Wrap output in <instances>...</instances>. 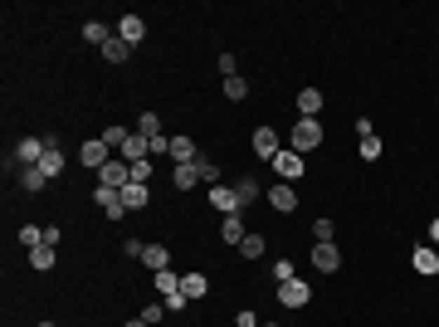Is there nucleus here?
<instances>
[{
  "instance_id": "obj_1",
  "label": "nucleus",
  "mask_w": 439,
  "mask_h": 327,
  "mask_svg": "<svg viewBox=\"0 0 439 327\" xmlns=\"http://www.w3.org/2000/svg\"><path fill=\"white\" fill-rule=\"evenodd\" d=\"M288 147H293L298 156L313 152V147H323V122H318V117H298L293 132H288Z\"/></svg>"
},
{
  "instance_id": "obj_2",
  "label": "nucleus",
  "mask_w": 439,
  "mask_h": 327,
  "mask_svg": "<svg viewBox=\"0 0 439 327\" xmlns=\"http://www.w3.org/2000/svg\"><path fill=\"white\" fill-rule=\"evenodd\" d=\"M205 166H210V156H196V161L176 166V171H171V186H176V191H191V186H201V181H205Z\"/></svg>"
},
{
  "instance_id": "obj_3",
  "label": "nucleus",
  "mask_w": 439,
  "mask_h": 327,
  "mask_svg": "<svg viewBox=\"0 0 439 327\" xmlns=\"http://www.w3.org/2000/svg\"><path fill=\"white\" fill-rule=\"evenodd\" d=\"M79 156H83V166H88V171H103V166H108V161H112V156H117V152H112V147H108V142H103V137H88Z\"/></svg>"
},
{
  "instance_id": "obj_4",
  "label": "nucleus",
  "mask_w": 439,
  "mask_h": 327,
  "mask_svg": "<svg viewBox=\"0 0 439 327\" xmlns=\"http://www.w3.org/2000/svg\"><path fill=\"white\" fill-rule=\"evenodd\" d=\"M278 152H283L278 132H273V127H254V156H259V161H273Z\"/></svg>"
},
{
  "instance_id": "obj_5",
  "label": "nucleus",
  "mask_w": 439,
  "mask_h": 327,
  "mask_svg": "<svg viewBox=\"0 0 439 327\" xmlns=\"http://www.w3.org/2000/svg\"><path fill=\"white\" fill-rule=\"evenodd\" d=\"M44 152H49V142H44V137H20L15 161H20V166H39V161H44Z\"/></svg>"
},
{
  "instance_id": "obj_6",
  "label": "nucleus",
  "mask_w": 439,
  "mask_h": 327,
  "mask_svg": "<svg viewBox=\"0 0 439 327\" xmlns=\"http://www.w3.org/2000/svg\"><path fill=\"white\" fill-rule=\"evenodd\" d=\"M269 166L278 171V181H298V176H303V156H298L293 147H283V152H278V156H273Z\"/></svg>"
},
{
  "instance_id": "obj_7",
  "label": "nucleus",
  "mask_w": 439,
  "mask_h": 327,
  "mask_svg": "<svg viewBox=\"0 0 439 327\" xmlns=\"http://www.w3.org/2000/svg\"><path fill=\"white\" fill-rule=\"evenodd\" d=\"M308 298H313V288H308L303 279H288V283H278V303H283V308H308Z\"/></svg>"
},
{
  "instance_id": "obj_8",
  "label": "nucleus",
  "mask_w": 439,
  "mask_h": 327,
  "mask_svg": "<svg viewBox=\"0 0 439 327\" xmlns=\"http://www.w3.org/2000/svg\"><path fill=\"white\" fill-rule=\"evenodd\" d=\"M117 39H122L127 49L142 44V39H147V20H142V15H122V20H117Z\"/></svg>"
},
{
  "instance_id": "obj_9",
  "label": "nucleus",
  "mask_w": 439,
  "mask_h": 327,
  "mask_svg": "<svg viewBox=\"0 0 439 327\" xmlns=\"http://www.w3.org/2000/svg\"><path fill=\"white\" fill-rule=\"evenodd\" d=\"M127 181H132V166H127V161H122V156H112L108 166H103V171H98V186H117V191H122V186H127Z\"/></svg>"
},
{
  "instance_id": "obj_10",
  "label": "nucleus",
  "mask_w": 439,
  "mask_h": 327,
  "mask_svg": "<svg viewBox=\"0 0 439 327\" xmlns=\"http://www.w3.org/2000/svg\"><path fill=\"white\" fill-rule=\"evenodd\" d=\"M44 142H49V152H44V161H39V171H44V176H49V181H54V176H59V171H64V142H59V137H54V132H49V137H44Z\"/></svg>"
},
{
  "instance_id": "obj_11",
  "label": "nucleus",
  "mask_w": 439,
  "mask_h": 327,
  "mask_svg": "<svg viewBox=\"0 0 439 327\" xmlns=\"http://www.w3.org/2000/svg\"><path fill=\"white\" fill-rule=\"evenodd\" d=\"M98 206H103V215H108V220H122V215H127V201H122V191H117V186H98Z\"/></svg>"
},
{
  "instance_id": "obj_12",
  "label": "nucleus",
  "mask_w": 439,
  "mask_h": 327,
  "mask_svg": "<svg viewBox=\"0 0 439 327\" xmlns=\"http://www.w3.org/2000/svg\"><path fill=\"white\" fill-rule=\"evenodd\" d=\"M210 211H219V215H239L234 186H210Z\"/></svg>"
},
{
  "instance_id": "obj_13",
  "label": "nucleus",
  "mask_w": 439,
  "mask_h": 327,
  "mask_svg": "<svg viewBox=\"0 0 439 327\" xmlns=\"http://www.w3.org/2000/svg\"><path fill=\"white\" fill-rule=\"evenodd\" d=\"M269 206H273V211H283V215H288V211H298V196H293V186H288V181L269 186Z\"/></svg>"
},
{
  "instance_id": "obj_14",
  "label": "nucleus",
  "mask_w": 439,
  "mask_h": 327,
  "mask_svg": "<svg viewBox=\"0 0 439 327\" xmlns=\"http://www.w3.org/2000/svg\"><path fill=\"white\" fill-rule=\"evenodd\" d=\"M313 264H318L323 274H337V269H342V249H337V244H318V249H313Z\"/></svg>"
},
{
  "instance_id": "obj_15",
  "label": "nucleus",
  "mask_w": 439,
  "mask_h": 327,
  "mask_svg": "<svg viewBox=\"0 0 439 327\" xmlns=\"http://www.w3.org/2000/svg\"><path fill=\"white\" fill-rule=\"evenodd\" d=\"M142 264H147L151 274H161V269H171V249H166V244H147V249H142Z\"/></svg>"
},
{
  "instance_id": "obj_16",
  "label": "nucleus",
  "mask_w": 439,
  "mask_h": 327,
  "mask_svg": "<svg viewBox=\"0 0 439 327\" xmlns=\"http://www.w3.org/2000/svg\"><path fill=\"white\" fill-rule=\"evenodd\" d=\"M201 152H196V137H171V161L176 166H186V161H196Z\"/></svg>"
},
{
  "instance_id": "obj_17",
  "label": "nucleus",
  "mask_w": 439,
  "mask_h": 327,
  "mask_svg": "<svg viewBox=\"0 0 439 327\" xmlns=\"http://www.w3.org/2000/svg\"><path fill=\"white\" fill-rule=\"evenodd\" d=\"M219 239L239 249V244H244V220H239V215H224V220H219Z\"/></svg>"
},
{
  "instance_id": "obj_18",
  "label": "nucleus",
  "mask_w": 439,
  "mask_h": 327,
  "mask_svg": "<svg viewBox=\"0 0 439 327\" xmlns=\"http://www.w3.org/2000/svg\"><path fill=\"white\" fill-rule=\"evenodd\" d=\"M323 112V88H303L298 93V117H318Z\"/></svg>"
},
{
  "instance_id": "obj_19",
  "label": "nucleus",
  "mask_w": 439,
  "mask_h": 327,
  "mask_svg": "<svg viewBox=\"0 0 439 327\" xmlns=\"http://www.w3.org/2000/svg\"><path fill=\"white\" fill-rule=\"evenodd\" d=\"M259 196H264V186H259L254 176H244V181H234V201H239V211H244L249 201H259Z\"/></svg>"
},
{
  "instance_id": "obj_20",
  "label": "nucleus",
  "mask_w": 439,
  "mask_h": 327,
  "mask_svg": "<svg viewBox=\"0 0 439 327\" xmlns=\"http://www.w3.org/2000/svg\"><path fill=\"white\" fill-rule=\"evenodd\" d=\"M59 264V254H54V244H39V249H29V269H39V274H49Z\"/></svg>"
},
{
  "instance_id": "obj_21",
  "label": "nucleus",
  "mask_w": 439,
  "mask_h": 327,
  "mask_svg": "<svg viewBox=\"0 0 439 327\" xmlns=\"http://www.w3.org/2000/svg\"><path fill=\"white\" fill-rule=\"evenodd\" d=\"M20 186H25V191H29V196H39V191H44V186H49V176H44V171H39V166H25V171H20Z\"/></svg>"
},
{
  "instance_id": "obj_22",
  "label": "nucleus",
  "mask_w": 439,
  "mask_h": 327,
  "mask_svg": "<svg viewBox=\"0 0 439 327\" xmlns=\"http://www.w3.org/2000/svg\"><path fill=\"white\" fill-rule=\"evenodd\" d=\"M122 201H127V211H142V206L151 201V191H147V186H137V181H127V186H122Z\"/></svg>"
},
{
  "instance_id": "obj_23",
  "label": "nucleus",
  "mask_w": 439,
  "mask_h": 327,
  "mask_svg": "<svg viewBox=\"0 0 439 327\" xmlns=\"http://www.w3.org/2000/svg\"><path fill=\"white\" fill-rule=\"evenodd\" d=\"M181 293H186L191 303H196V298H205V293H210V283H205V274H186V279H181Z\"/></svg>"
},
{
  "instance_id": "obj_24",
  "label": "nucleus",
  "mask_w": 439,
  "mask_h": 327,
  "mask_svg": "<svg viewBox=\"0 0 439 327\" xmlns=\"http://www.w3.org/2000/svg\"><path fill=\"white\" fill-rule=\"evenodd\" d=\"M112 34H117V29H108V25H103V20H88V25H83V39H88V44H98V49H103V44H108Z\"/></svg>"
},
{
  "instance_id": "obj_25",
  "label": "nucleus",
  "mask_w": 439,
  "mask_h": 327,
  "mask_svg": "<svg viewBox=\"0 0 439 327\" xmlns=\"http://www.w3.org/2000/svg\"><path fill=\"white\" fill-rule=\"evenodd\" d=\"M415 274H439V249H415Z\"/></svg>"
},
{
  "instance_id": "obj_26",
  "label": "nucleus",
  "mask_w": 439,
  "mask_h": 327,
  "mask_svg": "<svg viewBox=\"0 0 439 327\" xmlns=\"http://www.w3.org/2000/svg\"><path fill=\"white\" fill-rule=\"evenodd\" d=\"M98 54H103V59H108V64H127V54H132V49H127V44H122V39H117V34H112L108 44H103V49H98Z\"/></svg>"
},
{
  "instance_id": "obj_27",
  "label": "nucleus",
  "mask_w": 439,
  "mask_h": 327,
  "mask_svg": "<svg viewBox=\"0 0 439 327\" xmlns=\"http://www.w3.org/2000/svg\"><path fill=\"white\" fill-rule=\"evenodd\" d=\"M137 132H142L147 142H151V137H166V132H161V117H156V112H142V117H137Z\"/></svg>"
},
{
  "instance_id": "obj_28",
  "label": "nucleus",
  "mask_w": 439,
  "mask_h": 327,
  "mask_svg": "<svg viewBox=\"0 0 439 327\" xmlns=\"http://www.w3.org/2000/svg\"><path fill=\"white\" fill-rule=\"evenodd\" d=\"M224 98H229V103H244V98H249V84H244L239 74H234V79H224Z\"/></svg>"
},
{
  "instance_id": "obj_29",
  "label": "nucleus",
  "mask_w": 439,
  "mask_h": 327,
  "mask_svg": "<svg viewBox=\"0 0 439 327\" xmlns=\"http://www.w3.org/2000/svg\"><path fill=\"white\" fill-rule=\"evenodd\" d=\"M264 249H269V244H264V234H244V244H239V254H244V259H264Z\"/></svg>"
},
{
  "instance_id": "obj_30",
  "label": "nucleus",
  "mask_w": 439,
  "mask_h": 327,
  "mask_svg": "<svg viewBox=\"0 0 439 327\" xmlns=\"http://www.w3.org/2000/svg\"><path fill=\"white\" fill-rule=\"evenodd\" d=\"M313 239H318V244H332V239H337V225H332L327 215H318L313 220Z\"/></svg>"
},
{
  "instance_id": "obj_31",
  "label": "nucleus",
  "mask_w": 439,
  "mask_h": 327,
  "mask_svg": "<svg viewBox=\"0 0 439 327\" xmlns=\"http://www.w3.org/2000/svg\"><path fill=\"white\" fill-rule=\"evenodd\" d=\"M127 137H132V132H127V127H117V122H112V127H103V142H108L112 152H122V147H127Z\"/></svg>"
},
{
  "instance_id": "obj_32",
  "label": "nucleus",
  "mask_w": 439,
  "mask_h": 327,
  "mask_svg": "<svg viewBox=\"0 0 439 327\" xmlns=\"http://www.w3.org/2000/svg\"><path fill=\"white\" fill-rule=\"evenodd\" d=\"M20 244H25V249H39V244H44V229H39V225H20Z\"/></svg>"
},
{
  "instance_id": "obj_33",
  "label": "nucleus",
  "mask_w": 439,
  "mask_h": 327,
  "mask_svg": "<svg viewBox=\"0 0 439 327\" xmlns=\"http://www.w3.org/2000/svg\"><path fill=\"white\" fill-rule=\"evenodd\" d=\"M151 176H156V166H151V156H147V161H132V181H137V186H147Z\"/></svg>"
},
{
  "instance_id": "obj_34",
  "label": "nucleus",
  "mask_w": 439,
  "mask_h": 327,
  "mask_svg": "<svg viewBox=\"0 0 439 327\" xmlns=\"http://www.w3.org/2000/svg\"><path fill=\"white\" fill-rule=\"evenodd\" d=\"M156 288H161V298H166V293H176V288H181V274L161 269V274H156Z\"/></svg>"
},
{
  "instance_id": "obj_35",
  "label": "nucleus",
  "mask_w": 439,
  "mask_h": 327,
  "mask_svg": "<svg viewBox=\"0 0 439 327\" xmlns=\"http://www.w3.org/2000/svg\"><path fill=\"white\" fill-rule=\"evenodd\" d=\"M161 303H166V313H186V303H191V298H186V293H181V288H176V293H166V298H161Z\"/></svg>"
},
{
  "instance_id": "obj_36",
  "label": "nucleus",
  "mask_w": 439,
  "mask_h": 327,
  "mask_svg": "<svg viewBox=\"0 0 439 327\" xmlns=\"http://www.w3.org/2000/svg\"><path fill=\"white\" fill-rule=\"evenodd\" d=\"M161 318H166V303H151V308H142V323H147V327H156Z\"/></svg>"
},
{
  "instance_id": "obj_37",
  "label": "nucleus",
  "mask_w": 439,
  "mask_h": 327,
  "mask_svg": "<svg viewBox=\"0 0 439 327\" xmlns=\"http://www.w3.org/2000/svg\"><path fill=\"white\" fill-rule=\"evenodd\" d=\"M361 156L376 161V156H381V137H361Z\"/></svg>"
},
{
  "instance_id": "obj_38",
  "label": "nucleus",
  "mask_w": 439,
  "mask_h": 327,
  "mask_svg": "<svg viewBox=\"0 0 439 327\" xmlns=\"http://www.w3.org/2000/svg\"><path fill=\"white\" fill-rule=\"evenodd\" d=\"M273 279H278V283H288V279H298V274H293V259H278V264H273Z\"/></svg>"
},
{
  "instance_id": "obj_39",
  "label": "nucleus",
  "mask_w": 439,
  "mask_h": 327,
  "mask_svg": "<svg viewBox=\"0 0 439 327\" xmlns=\"http://www.w3.org/2000/svg\"><path fill=\"white\" fill-rule=\"evenodd\" d=\"M219 74H224V79H234V74H239V64H234V54H219Z\"/></svg>"
},
{
  "instance_id": "obj_40",
  "label": "nucleus",
  "mask_w": 439,
  "mask_h": 327,
  "mask_svg": "<svg viewBox=\"0 0 439 327\" xmlns=\"http://www.w3.org/2000/svg\"><path fill=\"white\" fill-rule=\"evenodd\" d=\"M142 249H147L142 239H122V254H127V259H142Z\"/></svg>"
},
{
  "instance_id": "obj_41",
  "label": "nucleus",
  "mask_w": 439,
  "mask_h": 327,
  "mask_svg": "<svg viewBox=\"0 0 439 327\" xmlns=\"http://www.w3.org/2000/svg\"><path fill=\"white\" fill-rule=\"evenodd\" d=\"M234 327H264V323H259V318H254V308H244V313H239V318H234Z\"/></svg>"
},
{
  "instance_id": "obj_42",
  "label": "nucleus",
  "mask_w": 439,
  "mask_h": 327,
  "mask_svg": "<svg viewBox=\"0 0 439 327\" xmlns=\"http://www.w3.org/2000/svg\"><path fill=\"white\" fill-rule=\"evenodd\" d=\"M430 239H435V244H439V220H435V225H430Z\"/></svg>"
},
{
  "instance_id": "obj_43",
  "label": "nucleus",
  "mask_w": 439,
  "mask_h": 327,
  "mask_svg": "<svg viewBox=\"0 0 439 327\" xmlns=\"http://www.w3.org/2000/svg\"><path fill=\"white\" fill-rule=\"evenodd\" d=\"M127 327H147V323H142V318H137V323H127Z\"/></svg>"
},
{
  "instance_id": "obj_44",
  "label": "nucleus",
  "mask_w": 439,
  "mask_h": 327,
  "mask_svg": "<svg viewBox=\"0 0 439 327\" xmlns=\"http://www.w3.org/2000/svg\"><path fill=\"white\" fill-rule=\"evenodd\" d=\"M39 327H54V323H39Z\"/></svg>"
},
{
  "instance_id": "obj_45",
  "label": "nucleus",
  "mask_w": 439,
  "mask_h": 327,
  "mask_svg": "<svg viewBox=\"0 0 439 327\" xmlns=\"http://www.w3.org/2000/svg\"><path fill=\"white\" fill-rule=\"evenodd\" d=\"M269 327H278V323H269Z\"/></svg>"
}]
</instances>
